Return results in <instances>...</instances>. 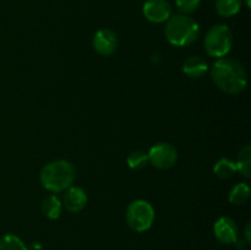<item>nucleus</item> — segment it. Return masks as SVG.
Instances as JSON below:
<instances>
[{"instance_id":"nucleus-23","label":"nucleus","mask_w":251,"mask_h":250,"mask_svg":"<svg viewBox=\"0 0 251 250\" xmlns=\"http://www.w3.org/2000/svg\"><path fill=\"white\" fill-rule=\"evenodd\" d=\"M244 1H245V4H247V6H248V7H250V6H251L250 0H244Z\"/></svg>"},{"instance_id":"nucleus-19","label":"nucleus","mask_w":251,"mask_h":250,"mask_svg":"<svg viewBox=\"0 0 251 250\" xmlns=\"http://www.w3.org/2000/svg\"><path fill=\"white\" fill-rule=\"evenodd\" d=\"M201 0H176V5L179 11L184 15L196 11L200 6Z\"/></svg>"},{"instance_id":"nucleus-13","label":"nucleus","mask_w":251,"mask_h":250,"mask_svg":"<svg viewBox=\"0 0 251 250\" xmlns=\"http://www.w3.org/2000/svg\"><path fill=\"white\" fill-rule=\"evenodd\" d=\"M243 0H216V10L222 17H232L240 11Z\"/></svg>"},{"instance_id":"nucleus-11","label":"nucleus","mask_w":251,"mask_h":250,"mask_svg":"<svg viewBox=\"0 0 251 250\" xmlns=\"http://www.w3.org/2000/svg\"><path fill=\"white\" fill-rule=\"evenodd\" d=\"M183 71L188 77L200 78L208 71V64L200 56H190L183 64Z\"/></svg>"},{"instance_id":"nucleus-4","label":"nucleus","mask_w":251,"mask_h":250,"mask_svg":"<svg viewBox=\"0 0 251 250\" xmlns=\"http://www.w3.org/2000/svg\"><path fill=\"white\" fill-rule=\"evenodd\" d=\"M233 44V34L227 25H215L205 36L203 46L206 53L213 58H223L229 53Z\"/></svg>"},{"instance_id":"nucleus-15","label":"nucleus","mask_w":251,"mask_h":250,"mask_svg":"<svg viewBox=\"0 0 251 250\" xmlns=\"http://www.w3.org/2000/svg\"><path fill=\"white\" fill-rule=\"evenodd\" d=\"M235 166H237V172H239L245 178H249L251 174V147L249 145H247L239 152Z\"/></svg>"},{"instance_id":"nucleus-16","label":"nucleus","mask_w":251,"mask_h":250,"mask_svg":"<svg viewBox=\"0 0 251 250\" xmlns=\"http://www.w3.org/2000/svg\"><path fill=\"white\" fill-rule=\"evenodd\" d=\"M229 202L233 205H244L250 199V188L245 183H239L230 190Z\"/></svg>"},{"instance_id":"nucleus-7","label":"nucleus","mask_w":251,"mask_h":250,"mask_svg":"<svg viewBox=\"0 0 251 250\" xmlns=\"http://www.w3.org/2000/svg\"><path fill=\"white\" fill-rule=\"evenodd\" d=\"M142 12L147 21L162 24L172 16V6L167 0H147L142 7Z\"/></svg>"},{"instance_id":"nucleus-21","label":"nucleus","mask_w":251,"mask_h":250,"mask_svg":"<svg viewBox=\"0 0 251 250\" xmlns=\"http://www.w3.org/2000/svg\"><path fill=\"white\" fill-rule=\"evenodd\" d=\"M245 242L248 244L251 243V234H250V223H247V227H245Z\"/></svg>"},{"instance_id":"nucleus-9","label":"nucleus","mask_w":251,"mask_h":250,"mask_svg":"<svg viewBox=\"0 0 251 250\" xmlns=\"http://www.w3.org/2000/svg\"><path fill=\"white\" fill-rule=\"evenodd\" d=\"M213 233L218 242L222 244H234L238 239V225L230 217L218 218L213 225Z\"/></svg>"},{"instance_id":"nucleus-6","label":"nucleus","mask_w":251,"mask_h":250,"mask_svg":"<svg viewBox=\"0 0 251 250\" xmlns=\"http://www.w3.org/2000/svg\"><path fill=\"white\" fill-rule=\"evenodd\" d=\"M149 162L158 169H169L178 161V152L173 145L168 142H158L151 147L149 153Z\"/></svg>"},{"instance_id":"nucleus-5","label":"nucleus","mask_w":251,"mask_h":250,"mask_svg":"<svg viewBox=\"0 0 251 250\" xmlns=\"http://www.w3.org/2000/svg\"><path fill=\"white\" fill-rule=\"evenodd\" d=\"M126 223L135 232H146L154 221V210L146 200H135L127 206L125 213Z\"/></svg>"},{"instance_id":"nucleus-22","label":"nucleus","mask_w":251,"mask_h":250,"mask_svg":"<svg viewBox=\"0 0 251 250\" xmlns=\"http://www.w3.org/2000/svg\"><path fill=\"white\" fill-rule=\"evenodd\" d=\"M234 244L237 245V247H238V249H243V250H244L245 248H247L248 243L245 242V240H240L239 238H238V239L235 240V242H234Z\"/></svg>"},{"instance_id":"nucleus-14","label":"nucleus","mask_w":251,"mask_h":250,"mask_svg":"<svg viewBox=\"0 0 251 250\" xmlns=\"http://www.w3.org/2000/svg\"><path fill=\"white\" fill-rule=\"evenodd\" d=\"M213 172L218 178L222 179H229L237 173V166L235 162H233L229 158H221L216 162L215 167H213Z\"/></svg>"},{"instance_id":"nucleus-1","label":"nucleus","mask_w":251,"mask_h":250,"mask_svg":"<svg viewBox=\"0 0 251 250\" xmlns=\"http://www.w3.org/2000/svg\"><path fill=\"white\" fill-rule=\"evenodd\" d=\"M211 78L220 90L229 95H238L247 87V71L238 60L220 58L211 69Z\"/></svg>"},{"instance_id":"nucleus-2","label":"nucleus","mask_w":251,"mask_h":250,"mask_svg":"<svg viewBox=\"0 0 251 250\" xmlns=\"http://www.w3.org/2000/svg\"><path fill=\"white\" fill-rule=\"evenodd\" d=\"M41 183L50 193H61L73 186L76 179V168L66 159L49 162L41 171Z\"/></svg>"},{"instance_id":"nucleus-3","label":"nucleus","mask_w":251,"mask_h":250,"mask_svg":"<svg viewBox=\"0 0 251 250\" xmlns=\"http://www.w3.org/2000/svg\"><path fill=\"white\" fill-rule=\"evenodd\" d=\"M166 22L164 34L172 46L188 47L195 43L200 36L199 24L188 15H173Z\"/></svg>"},{"instance_id":"nucleus-10","label":"nucleus","mask_w":251,"mask_h":250,"mask_svg":"<svg viewBox=\"0 0 251 250\" xmlns=\"http://www.w3.org/2000/svg\"><path fill=\"white\" fill-rule=\"evenodd\" d=\"M87 194L82 188H78V186H70L66 189L63 196V205L69 212L73 213L82 211L87 205Z\"/></svg>"},{"instance_id":"nucleus-20","label":"nucleus","mask_w":251,"mask_h":250,"mask_svg":"<svg viewBox=\"0 0 251 250\" xmlns=\"http://www.w3.org/2000/svg\"><path fill=\"white\" fill-rule=\"evenodd\" d=\"M27 250H43V245L39 242H33L27 247Z\"/></svg>"},{"instance_id":"nucleus-17","label":"nucleus","mask_w":251,"mask_h":250,"mask_svg":"<svg viewBox=\"0 0 251 250\" xmlns=\"http://www.w3.org/2000/svg\"><path fill=\"white\" fill-rule=\"evenodd\" d=\"M126 162L130 168L139 171V169H142L144 167L147 166V163H149V154L146 152L141 151V150H136V151H132L127 156Z\"/></svg>"},{"instance_id":"nucleus-18","label":"nucleus","mask_w":251,"mask_h":250,"mask_svg":"<svg viewBox=\"0 0 251 250\" xmlns=\"http://www.w3.org/2000/svg\"><path fill=\"white\" fill-rule=\"evenodd\" d=\"M0 250H27V247L17 235L5 234L0 238Z\"/></svg>"},{"instance_id":"nucleus-12","label":"nucleus","mask_w":251,"mask_h":250,"mask_svg":"<svg viewBox=\"0 0 251 250\" xmlns=\"http://www.w3.org/2000/svg\"><path fill=\"white\" fill-rule=\"evenodd\" d=\"M63 203L55 195H49L42 202V212L49 220H56L60 217Z\"/></svg>"},{"instance_id":"nucleus-8","label":"nucleus","mask_w":251,"mask_h":250,"mask_svg":"<svg viewBox=\"0 0 251 250\" xmlns=\"http://www.w3.org/2000/svg\"><path fill=\"white\" fill-rule=\"evenodd\" d=\"M92 44L95 50L102 56H109L117 50L118 37L112 29L103 28L96 32L93 36Z\"/></svg>"}]
</instances>
